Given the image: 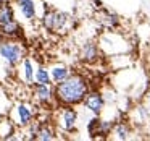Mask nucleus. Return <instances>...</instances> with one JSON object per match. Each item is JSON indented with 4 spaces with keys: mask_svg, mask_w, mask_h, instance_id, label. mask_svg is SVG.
<instances>
[{
    "mask_svg": "<svg viewBox=\"0 0 150 141\" xmlns=\"http://www.w3.org/2000/svg\"><path fill=\"white\" fill-rule=\"evenodd\" d=\"M53 96L60 105H78L84 101L86 94L89 92V83L79 73H69L63 81L55 83Z\"/></svg>",
    "mask_w": 150,
    "mask_h": 141,
    "instance_id": "nucleus-1",
    "label": "nucleus"
},
{
    "mask_svg": "<svg viewBox=\"0 0 150 141\" xmlns=\"http://www.w3.org/2000/svg\"><path fill=\"white\" fill-rule=\"evenodd\" d=\"M20 24L16 23L13 8L8 2H0V34L5 37L20 36Z\"/></svg>",
    "mask_w": 150,
    "mask_h": 141,
    "instance_id": "nucleus-2",
    "label": "nucleus"
},
{
    "mask_svg": "<svg viewBox=\"0 0 150 141\" xmlns=\"http://www.w3.org/2000/svg\"><path fill=\"white\" fill-rule=\"evenodd\" d=\"M24 55V49L20 42L15 41H0V57L10 67L16 65Z\"/></svg>",
    "mask_w": 150,
    "mask_h": 141,
    "instance_id": "nucleus-3",
    "label": "nucleus"
},
{
    "mask_svg": "<svg viewBox=\"0 0 150 141\" xmlns=\"http://www.w3.org/2000/svg\"><path fill=\"white\" fill-rule=\"evenodd\" d=\"M55 122L63 131H73L78 122V112L73 109V105H62V109L57 112Z\"/></svg>",
    "mask_w": 150,
    "mask_h": 141,
    "instance_id": "nucleus-4",
    "label": "nucleus"
},
{
    "mask_svg": "<svg viewBox=\"0 0 150 141\" xmlns=\"http://www.w3.org/2000/svg\"><path fill=\"white\" fill-rule=\"evenodd\" d=\"M42 21H44V26L49 31H57V33H60V31H63L68 26L69 16L66 13H63V11L52 10V11H47V13L44 15Z\"/></svg>",
    "mask_w": 150,
    "mask_h": 141,
    "instance_id": "nucleus-5",
    "label": "nucleus"
},
{
    "mask_svg": "<svg viewBox=\"0 0 150 141\" xmlns=\"http://www.w3.org/2000/svg\"><path fill=\"white\" fill-rule=\"evenodd\" d=\"M82 104H84L94 115H100L102 110H103V107H105V99H103V96H102V92L89 91L87 94H86Z\"/></svg>",
    "mask_w": 150,
    "mask_h": 141,
    "instance_id": "nucleus-6",
    "label": "nucleus"
},
{
    "mask_svg": "<svg viewBox=\"0 0 150 141\" xmlns=\"http://www.w3.org/2000/svg\"><path fill=\"white\" fill-rule=\"evenodd\" d=\"M15 112H16V123L21 125V127H28L31 125L33 122V117H34V110L31 105L28 104H18L15 107Z\"/></svg>",
    "mask_w": 150,
    "mask_h": 141,
    "instance_id": "nucleus-7",
    "label": "nucleus"
},
{
    "mask_svg": "<svg viewBox=\"0 0 150 141\" xmlns=\"http://www.w3.org/2000/svg\"><path fill=\"white\" fill-rule=\"evenodd\" d=\"M98 55H100V47L95 42H86L81 49V59L84 60L86 63H94L98 60Z\"/></svg>",
    "mask_w": 150,
    "mask_h": 141,
    "instance_id": "nucleus-8",
    "label": "nucleus"
},
{
    "mask_svg": "<svg viewBox=\"0 0 150 141\" xmlns=\"http://www.w3.org/2000/svg\"><path fill=\"white\" fill-rule=\"evenodd\" d=\"M34 96H36V99L40 104H49V102H52V99L55 97V96H53L52 86L50 84H40V83H37L36 88H34Z\"/></svg>",
    "mask_w": 150,
    "mask_h": 141,
    "instance_id": "nucleus-9",
    "label": "nucleus"
},
{
    "mask_svg": "<svg viewBox=\"0 0 150 141\" xmlns=\"http://www.w3.org/2000/svg\"><path fill=\"white\" fill-rule=\"evenodd\" d=\"M16 5L20 8L21 15L26 20H34L36 18V4H34V0H16Z\"/></svg>",
    "mask_w": 150,
    "mask_h": 141,
    "instance_id": "nucleus-10",
    "label": "nucleus"
},
{
    "mask_svg": "<svg viewBox=\"0 0 150 141\" xmlns=\"http://www.w3.org/2000/svg\"><path fill=\"white\" fill-rule=\"evenodd\" d=\"M69 75V70L66 68L65 65H55L52 70H50V79H53L55 83H60Z\"/></svg>",
    "mask_w": 150,
    "mask_h": 141,
    "instance_id": "nucleus-11",
    "label": "nucleus"
},
{
    "mask_svg": "<svg viewBox=\"0 0 150 141\" xmlns=\"http://www.w3.org/2000/svg\"><path fill=\"white\" fill-rule=\"evenodd\" d=\"M36 140H55V131H53L52 127H47V125H42L36 130Z\"/></svg>",
    "mask_w": 150,
    "mask_h": 141,
    "instance_id": "nucleus-12",
    "label": "nucleus"
},
{
    "mask_svg": "<svg viewBox=\"0 0 150 141\" xmlns=\"http://www.w3.org/2000/svg\"><path fill=\"white\" fill-rule=\"evenodd\" d=\"M113 135L116 140H127V135H129V127H127V123H124V122H120V123L113 125Z\"/></svg>",
    "mask_w": 150,
    "mask_h": 141,
    "instance_id": "nucleus-13",
    "label": "nucleus"
},
{
    "mask_svg": "<svg viewBox=\"0 0 150 141\" xmlns=\"http://www.w3.org/2000/svg\"><path fill=\"white\" fill-rule=\"evenodd\" d=\"M23 72H24V79H26V83H33L34 79V68H33V62H31L29 59H24L23 62Z\"/></svg>",
    "mask_w": 150,
    "mask_h": 141,
    "instance_id": "nucleus-14",
    "label": "nucleus"
},
{
    "mask_svg": "<svg viewBox=\"0 0 150 141\" xmlns=\"http://www.w3.org/2000/svg\"><path fill=\"white\" fill-rule=\"evenodd\" d=\"M36 81L40 83V84H50V73L44 67H40L36 72Z\"/></svg>",
    "mask_w": 150,
    "mask_h": 141,
    "instance_id": "nucleus-15",
    "label": "nucleus"
},
{
    "mask_svg": "<svg viewBox=\"0 0 150 141\" xmlns=\"http://www.w3.org/2000/svg\"><path fill=\"white\" fill-rule=\"evenodd\" d=\"M113 122L110 120H100L98 122V135H111V130H113Z\"/></svg>",
    "mask_w": 150,
    "mask_h": 141,
    "instance_id": "nucleus-16",
    "label": "nucleus"
},
{
    "mask_svg": "<svg viewBox=\"0 0 150 141\" xmlns=\"http://www.w3.org/2000/svg\"><path fill=\"white\" fill-rule=\"evenodd\" d=\"M98 118H92L91 122H89V125H87V131H89V135L91 136H95V135H98Z\"/></svg>",
    "mask_w": 150,
    "mask_h": 141,
    "instance_id": "nucleus-17",
    "label": "nucleus"
},
{
    "mask_svg": "<svg viewBox=\"0 0 150 141\" xmlns=\"http://www.w3.org/2000/svg\"><path fill=\"white\" fill-rule=\"evenodd\" d=\"M147 99H149V102H150V94H149V97H147Z\"/></svg>",
    "mask_w": 150,
    "mask_h": 141,
    "instance_id": "nucleus-18",
    "label": "nucleus"
},
{
    "mask_svg": "<svg viewBox=\"0 0 150 141\" xmlns=\"http://www.w3.org/2000/svg\"><path fill=\"white\" fill-rule=\"evenodd\" d=\"M0 36H2V34H0Z\"/></svg>",
    "mask_w": 150,
    "mask_h": 141,
    "instance_id": "nucleus-19",
    "label": "nucleus"
}]
</instances>
